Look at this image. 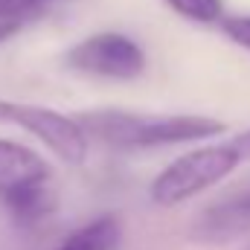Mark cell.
<instances>
[{
    "mask_svg": "<svg viewBox=\"0 0 250 250\" xmlns=\"http://www.w3.org/2000/svg\"><path fill=\"white\" fill-rule=\"evenodd\" d=\"M76 120L84 125L90 140H99L120 151L204 143L227 128L221 120L204 114H143V111H117V108L79 111Z\"/></svg>",
    "mask_w": 250,
    "mask_h": 250,
    "instance_id": "6da1fadb",
    "label": "cell"
},
{
    "mask_svg": "<svg viewBox=\"0 0 250 250\" xmlns=\"http://www.w3.org/2000/svg\"><path fill=\"white\" fill-rule=\"evenodd\" d=\"M0 201L21 224H38L56 209L53 166L23 143L0 137Z\"/></svg>",
    "mask_w": 250,
    "mask_h": 250,
    "instance_id": "7a4b0ae2",
    "label": "cell"
},
{
    "mask_svg": "<svg viewBox=\"0 0 250 250\" xmlns=\"http://www.w3.org/2000/svg\"><path fill=\"white\" fill-rule=\"evenodd\" d=\"M242 151L230 143H218V146H201L192 148L187 154L175 157L148 187V195L157 207H178L189 198L212 189L221 184L230 172H236V166L242 163Z\"/></svg>",
    "mask_w": 250,
    "mask_h": 250,
    "instance_id": "3957f363",
    "label": "cell"
},
{
    "mask_svg": "<svg viewBox=\"0 0 250 250\" xmlns=\"http://www.w3.org/2000/svg\"><path fill=\"white\" fill-rule=\"evenodd\" d=\"M0 123L23 128L26 134H32L38 143H44L56 157H62L70 166H82L90 154V137L76 117H67V114L41 108V105L0 99Z\"/></svg>",
    "mask_w": 250,
    "mask_h": 250,
    "instance_id": "277c9868",
    "label": "cell"
},
{
    "mask_svg": "<svg viewBox=\"0 0 250 250\" xmlns=\"http://www.w3.org/2000/svg\"><path fill=\"white\" fill-rule=\"evenodd\" d=\"M64 64L84 76L134 82L146 70V50L125 32H96L73 44L64 53Z\"/></svg>",
    "mask_w": 250,
    "mask_h": 250,
    "instance_id": "5b68a950",
    "label": "cell"
},
{
    "mask_svg": "<svg viewBox=\"0 0 250 250\" xmlns=\"http://www.w3.org/2000/svg\"><path fill=\"white\" fill-rule=\"evenodd\" d=\"M192 239L201 245H227L250 239V189L209 204L195 218Z\"/></svg>",
    "mask_w": 250,
    "mask_h": 250,
    "instance_id": "8992f818",
    "label": "cell"
},
{
    "mask_svg": "<svg viewBox=\"0 0 250 250\" xmlns=\"http://www.w3.org/2000/svg\"><path fill=\"white\" fill-rule=\"evenodd\" d=\"M123 239V224L120 215H99L87 224H82L79 230H73L56 250H117Z\"/></svg>",
    "mask_w": 250,
    "mask_h": 250,
    "instance_id": "52a82bcc",
    "label": "cell"
},
{
    "mask_svg": "<svg viewBox=\"0 0 250 250\" xmlns=\"http://www.w3.org/2000/svg\"><path fill=\"white\" fill-rule=\"evenodd\" d=\"M175 15L195 23H218L224 18V0H163Z\"/></svg>",
    "mask_w": 250,
    "mask_h": 250,
    "instance_id": "ba28073f",
    "label": "cell"
},
{
    "mask_svg": "<svg viewBox=\"0 0 250 250\" xmlns=\"http://www.w3.org/2000/svg\"><path fill=\"white\" fill-rule=\"evenodd\" d=\"M218 26L233 44H239L242 50L250 53V15H224Z\"/></svg>",
    "mask_w": 250,
    "mask_h": 250,
    "instance_id": "9c48e42d",
    "label": "cell"
},
{
    "mask_svg": "<svg viewBox=\"0 0 250 250\" xmlns=\"http://www.w3.org/2000/svg\"><path fill=\"white\" fill-rule=\"evenodd\" d=\"M53 0H0V21H26Z\"/></svg>",
    "mask_w": 250,
    "mask_h": 250,
    "instance_id": "30bf717a",
    "label": "cell"
},
{
    "mask_svg": "<svg viewBox=\"0 0 250 250\" xmlns=\"http://www.w3.org/2000/svg\"><path fill=\"white\" fill-rule=\"evenodd\" d=\"M23 23H26V21H0V44L9 41L12 35H18V32L23 29Z\"/></svg>",
    "mask_w": 250,
    "mask_h": 250,
    "instance_id": "8fae6325",
    "label": "cell"
},
{
    "mask_svg": "<svg viewBox=\"0 0 250 250\" xmlns=\"http://www.w3.org/2000/svg\"><path fill=\"white\" fill-rule=\"evenodd\" d=\"M233 146H236V148L242 151V157H245V160H250V128L233 137Z\"/></svg>",
    "mask_w": 250,
    "mask_h": 250,
    "instance_id": "7c38bea8",
    "label": "cell"
}]
</instances>
